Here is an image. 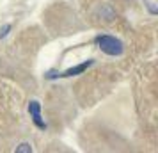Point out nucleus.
Returning a JSON list of instances; mask_svg holds the SVG:
<instances>
[{"label":"nucleus","instance_id":"1","mask_svg":"<svg viewBox=\"0 0 158 153\" xmlns=\"http://www.w3.org/2000/svg\"><path fill=\"white\" fill-rule=\"evenodd\" d=\"M96 45L107 55H121L124 52V45L114 36H98L96 37Z\"/></svg>","mask_w":158,"mask_h":153},{"label":"nucleus","instance_id":"2","mask_svg":"<svg viewBox=\"0 0 158 153\" xmlns=\"http://www.w3.org/2000/svg\"><path fill=\"white\" fill-rule=\"evenodd\" d=\"M29 112H30V116H32L34 125H36L37 128L44 130V128H46V123H44L43 117H41V103L36 102V100H32V102L29 103Z\"/></svg>","mask_w":158,"mask_h":153},{"label":"nucleus","instance_id":"3","mask_svg":"<svg viewBox=\"0 0 158 153\" xmlns=\"http://www.w3.org/2000/svg\"><path fill=\"white\" fill-rule=\"evenodd\" d=\"M94 64L93 59H89V61H85V62H82V64L78 66H73V68H69V70H66V71H62L60 75H59V79H69V77H75V75H80V73H84L87 70V68H91V66Z\"/></svg>","mask_w":158,"mask_h":153},{"label":"nucleus","instance_id":"4","mask_svg":"<svg viewBox=\"0 0 158 153\" xmlns=\"http://www.w3.org/2000/svg\"><path fill=\"white\" fill-rule=\"evenodd\" d=\"M32 151V146L29 142H22L20 146H16V153H30Z\"/></svg>","mask_w":158,"mask_h":153},{"label":"nucleus","instance_id":"5","mask_svg":"<svg viewBox=\"0 0 158 153\" xmlns=\"http://www.w3.org/2000/svg\"><path fill=\"white\" fill-rule=\"evenodd\" d=\"M9 32H11V25H9V23L2 25V27H0V39H2V37H6Z\"/></svg>","mask_w":158,"mask_h":153}]
</instances>
